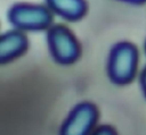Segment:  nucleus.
I'll use <instances>...</instances> for the list:
<instances>
[{"label": "nucleus", "mask_w": 146, "mask_h": 135, "mask_svg": "<svg viewBox=\"0 0 146 135\" xmlns=\"http://www.w3.org/2000/svg\"><path fill=\"white\" fill-rule=\"evenodd\" d=\"M122 1L130 2V3H143V2H145L146 0H122Z\"/></svg>", "instance_id": "obj_9"}, {"label": "nucleus", "mask_w": 146, "mask_h": 135, "mask_svg": "<svg viewBox=\"0 0 146 135\" xmlns=\"http://www.w3.org/2000/svg\"><path fill=\"white\" fill-rule=\"evenodd\" d=\"M145 52H146V42H145Z\"/></svg>", "instance_id": "obj_10"}, {"label": "nucleus", "mask_w": 146, "mask_h": 135, "mask_svg": "<svg viewBox=\"0 0 146 135\" xmlns=\"http://www.w3.org/2000/svg\"><path fill=\"white\" fill-rule=\"evenodd\" d=\"M47 40L50 52L56 61L60 64H71L79 57V44L73 34L65 26H51L48 29Z\"/></svg>", "instance_id": "obj_3"}, {"label": "nucleus", "mask_w": 146, "mask_h": 135, "mask_svg": "<svg viewBox=\"0 0 146 135\" xmlns=\"http://www.w3.org/2000/svg\"><path fill=\"white\" fill-rule=\"evenodd\" d=\"M115 130L112 129L110 126H102L95 130V134H114Z\"/></svg>", "instance_id": "obj_7"}, {"label": "nucleus", "mask_w": 146, "mask_h": 135, "mask_svg": "<svg viewBox=\"0 0 146 135\" xmlns=\"http://www.w3.org/2000/svg\"><path fill=\"white\" fill-rule=\"evenodd\" d=\"M137 50L129 42H120L115 44L108 58V76L115 84L129 83L136 71Z\"/></svg>", "instance_id": "obj_1"}, {"label": "nucleus", "mask_w": 146, "mask_h": 135, "mask_svg": "<svg viewBox=\"0 0 146 135\" xmlns=\"http://www.w3.org/2000/svg\"><path fill=\"white\" fill-rule=\"evenodd\" d=\"M27 47V39L21 31H10L0 35V64L18 57Z\"/></svg>", "instance_id": "obj_5"}, {"label": "nucleus", "mask_w": 146, "mask_h": 135, "mask_svg": "<svg viewBox=\"0 0 146 135\" xmlns=\"http://www.w3.org/2000/svg\"><path fill=\"white\" fill-rule=\"evenodd\" d=\"M97 121V109L91 103H80L64 121L60 133L64 135H84L91 132Z\"/></svg>", "instance_id": "obj_4"}, {"label": "nucleus", "mask_w": 146, "mask_h": 135, "mask_svg": "<svg viewBox=\"0 0 146 135\" xmlns=\"http://www.w3.org/2000/svg\"><path fill=\"white\" fill-rule=\"evenodd\" d=\"M140 84H141V88H143V92L146 96V66L144 67L141 74H140Z\"/></svg>", "instance_id": "obj_8"}, {"label": "nucleus", "mask_w": 146, "mask_h": 135, "mask_svg": "<svg viewBox=\"0 0 146 135\" xmlns=\"http://www.w3.org/2000/svg\"><path fill=\"white\" fill-rule=\"evenodd\" d=\"M51 10L35 5H15L8 12L9 22L18 29H42L51 23Z\"/></svg>", "instance_id": "obj_2"}, {"label": "nucleus", "mask_w": 146, "mask_h": 135, "mask_svg": "<svg viewBox=\"0 0 146 135\" xmlns=\"http://www.w3.org/2000/svg\"><path fill=\"white\" fill-rule=\"evenodd\" d=\"M48 8L59 16L76 20L81 18L86 11V2L83 0H46Z\"/></svg>", "instance_id": "obj_6"}]
</instances>
